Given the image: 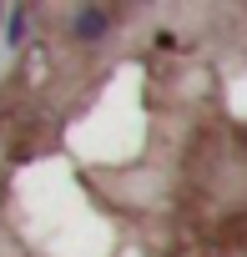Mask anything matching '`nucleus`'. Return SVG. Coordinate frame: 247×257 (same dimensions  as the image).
Wrapping results in <instances>:
<instances>
[{
	"mask_svg": "<svg viewBox=\"0 0 247 257\" xmlns=\"http://www.w3.org/2000/svg\"><path fill=\"white\" fill-rule=\"evenodd\" d=\"M6 41H11V46H21V41H26V11H16V16H11V36H6Z\"/></svg>",
	"mask_w": 247,
	"mask_h": 257,
	"instance_id": "2",
	"label": "nucleus"
},
{
	"mask_svg": "<svg viewBox=\"0 0 247 257\" xmlns=\"http://www.w3.org/2000/svg\"><path fill=\"white\" fill-rule=\"evenodd\" d=\"M106 31H111V11L106 6H81L71 16V36H81V41H101Z\"/></svg>",
	"mask_w": 247,
	"mask_h": 257,
	"instance_id": "1",
	"label": "nucleus"
}]
</instances>
